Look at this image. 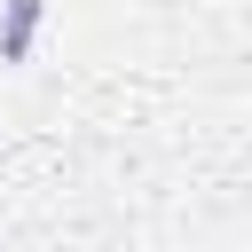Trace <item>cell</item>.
Masks as SVG:
<instances>
[{"instance_id":"cell-1","label":"cell","mask_w":252,"mask_h":252,"mask_svg":"<svg viewBox=\"0 0 252 252\" xmlns=\"http://www.w3.org/2000/svg\"><path fill=\"white\" fill-rule=\"evenodd\" d=\"M39 16H47V0H8V8H0V63H24V55H32Z\"/></svg>"}]
</instances>
